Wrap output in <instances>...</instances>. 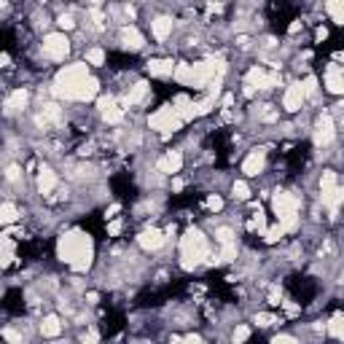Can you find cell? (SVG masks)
Wrapping results in <instances>:
<instances>
[{
	"label": "cell",
	"mask_w": 344,
	"mask_h": 344,
	"mask_svg": "<svg viewBox=\"0 0 344 344\" xmlns=\"http://www.w3.org/2000/svg\"><path fill=\"white\" fill-rule=\"evenodd\" d=\"M57 255L59 261L70 264L75 272H86L92 267V258H95V245H92V237L83 231H67L62 234L59 242H57Z\"/></svg>",
	"instance_id": "obj_1"
},
{
	"label": "cell",
	"mask_w": 344,
	"mask_h": 344,
	"mask_svg": "<svg viewBox=\"0 0 344 344\" xmlns=\"http://www.w3.org/2000/svg\"><path fill=\"white\" fill-rule=\"evenodd\" d=\"M89 75V67H86V62H75V65H65L57 73V78H54V97L59 100H75L78 97V89H81L83 78Z\"/></svg>",
	"instance_id": "obj_2"
},
{
	"label": "cell",
	"mask_w": 344,
	"mask_h": 344,
	"mask_svg": "<svg viewBox=\"0 0 344 344\" xmlns=\"http://www.w3.org/2000/svg\"><path fill=\"white\" fill-rule=\"evenodd\" d=\"M181 258H183V267H186V269H194L197 264H202L205 258H210L205 234L197 231V229L186 231L183 239H181Z\"/></svg>",
	"instance_id": "obj_3"
},
{
	"label": "cell",
	"mask_w": 344,
	"mask_h": 344,
	"mask_svg": "<svg viewBox=\"0 0 344 344\" xmlns=\"http://www.w3.org/2000/svg\"><path fill=\"white\" fill-rule=\"evenodd\" d=\"M272 207H275V215H277V223L288 231H296L299 229V199L288 191H277L275 199H272Z\"/></svg>",
	"instance_id": "obj_4"
},
{
	"label": "cell",
	"mask_w": 344,
	"mask_h": 344,
	"mask_svg": "<svg viewBox=\"0 0 344 344\" xmlns=\"http://www.w3.org/2000/svg\"><path fill=\"white\" fill-rule=\"evenodd\" d=\"M148 127L156 129V132H161V135L167 137V135H172V132H178V129L183 127V119L175 113V105H164V108H159L156 113H151Z\"/></svg>",
	"instance_id": "obj_5"
},
{
	"label": "cell",
	"mask_w": 344,
	"mask_h": 344,
	"mask_svg": "<svg viewBox=\"0 0 344 344\" xmlns=\"http://www.w3.org/2000/svg\"><path fill=\"white\" fill-rule=\"evenodd\" d=\"M43 54L54 62H62L70 54V41L65 33H51L43 38Z\"/></svg>",
	"instance_id": "obj_6"
},
{
	"label": "cell",
	"mask_w": 344,
	"mask_h": 344,
	"mask_svg": "<svg viewBox=\"0 0 344 344\" xmlns=\"http://www.w3.org/2000/svg\"><path fill=\"white\" fill-rule=\"evenodd\" d=\"M304 100H307V95H304L301 83H291L285 89V95H283V108L288 113H296V111H301Z\"/></svg>",
	"instance_id": "obj_7"
},
{
	"label": "cell",
	"mask_w": 344,
	"mask_h": 344,
	"mask_svg": "<svg viewBox=\"0 0 344 344\" xmlns=\"http://www.w3.org/2000/svg\"><path fill=\"white\" fill-rule=\"evenodd\" d=\"M156 169L164 172V175H178V172L183 169V153L181 151H167L159 161H156Z\"/></svg>",
	"instance_id": "obj_8"
},
{
	"label": "cell",
	"mask_w": 344,
	"mask_h": 344,
	"mask_svg": "<svg viewBox=\"0 0 344 344\" xmlns=\"http://www.w3.org/2000/svg\"><path fill=\"white\" fill-rule=\"evenodd\" d=\"M333 135H336V129H333V119H331V116H323V119H320L317 121V132H315V143L317 145H331L333 143Z\"/></svg>",
	"instance_id": "obj_9"
},
{
	"label": "cell",
	"mask_w": 344,
	"mask_h": 344,
	"mask_svg": "<svg viewBox=\"0 0 344 344\" xmlns=\"http://www.w3.org/2000/svg\"><path fill=\"white\" fill-rule=\"evenodd\" d=\"M325 89L331 92V95H341L344 92V81H341V70L336 62H331V65L325 67Z\"/></svg>",
	"instance_id": "obj_10"
},
{
	"label": "cell",
	"mask_w": 344,
	"mask_h": 344,
	"mask_svg": "<svg viewBox=\"0 0 344 344\" xmlns=\"http://www.w3.org/2000/svg\"><path fill=\"white\" fill-rule=\"evenodd\" d=\"M264 164H267V159H264V151H253L245 159V164H242V172H245L247 178H255L264 172Z\"/></svg>",
	"instance_id": "obj_11"
},
{
	"label": "cell",
	"mask_w": 344,
	"mask_h": 344,
	"mask_svg": "<svg viewBox=\"0 0 344 344\" xmlns=\"http://www.w3.org/2000/svg\"><path fill=\"white\" fill-rule=\"evenodd\" d=\"M164 242H167V237H164V231H159V229H145L143 234H140V245H143L145 250H159Z\"/></svg>",
	"instance_id": "obj_12"
},
{
	"label": "cell",
	"mask_w": 344,
	"mask_h": 344,
	"mask_svg": "<svg viewBox=\"0 0 344 344\" xmlns=\"http://www.w3.org/2000/svg\"><path fill=\"white\" fill-rule=\"evenodd\" d=\"M54 189H57V172H54L51 167H43L41 172H38V191H41L43 197H49Z\"/></svg>",
	"instance_id": "obj_13"
},
{
	"label": "cell",
	"mask_w": 344,
	"mask_h": 344,
	"mask_svg": "<svg viewBox=\"0 0 344 344\" xmlns=\"http://www.w3.org/2000/svg\"><path fill=\"white\" fill-rule=\"evenodd\" d=\"M172 70H175V62L172 59H151L148 62V73L156 78H169Z\"/></svg>",
	"instance_id": "obj_14"
},
{
	"label": "cell",
	"mask_w": 344,
	"mask_h": 344,
	"mask_svg": "<svg viewBox=\"0 0 344 344\" xmlns=\"http://www.w3.org/2000/svg\"><path fill=\"white\" fill-rule=\"evenodd\" d=\"M97 92H100V81H97V78H92V75H86L83 83H81V89H78V97H75V100L89 103V100L97 97Z\"/></svg>",
	"instance_id": "obj_15"
},
{
	"label": "cell",
	"mask_w": 344,
	"mask_h": 344,
	"mask_svg": "<svg viewBox=\"0 0 344 344\" xmlns=\"http://www.w3.org/2000/svg\"><path fill=\"white\" fill-rule=\"evenodd\" d=\"M151 33L156 41H167V38L172 35V19L169 17H159L151 22Z\"/></svg>",
	"instance_id": "obj_16"
},
{
	"label": "cell",
	"mask_w": 344,
	"mask_h": 344,
	"mask_svg": "<svg viewBox=\"0 0 344 344\" xmlns=\"http://www.w3.org/2000/svg\"><path fill=\"white\" fill-rule=\"evenodd\" d=\"M121 43L127 46V49H132V51H137V49H143V46H145L143 35H140L135 27H124L121 30Z\"/></svg>",
	"instance_id": "obj_17"
},
{
	"label": "cell",
	"mask_w": 344,
	"mask_h": 344,
	"mask_svg": "<svg viewBox=\"0 0 344 344\" xmlns=\"http://www.w3.org/2000/svg\"><path fill=\"white\" fill-rule=\"evenodd\" d=\"M27 100H30V95H27V89H17L14 95L6 100V113H14V111H25L27 108Z\"/></svg>",
	"instance_id": "obj_18"
},
{
	"label": "cell",
	"mask_w": 344,
	"mask_h": 344,
	"mask_svg": "<svg viewBox=\"0 0 344 344\" xmlns=\"http://www.w3.org/2000/svg\"><path fill=\"white\" fill-rule=\"evenodd\" d=\"M41 333L43 336H59L62 333V323H59V317L57 315H49V317H43V323H41Z\"/></svg>",
	"instance_id": "obj_19"
},
{
	"label": "cell",
	"mask_w": 344,
	"mask_h": 344,
	"mask_svg": "<svg viewBox=\"0 0 344 344\" xmlns=\"http://www.w3.org/2000/svg\"><path fill=\"white\" fill-rule=\"evenodd\" d=\"M19 221V210L11 205V202H6V205H0V226H11Z\"/></svg>",
	"instance_id": "obj_20"
},
{
	"label": "cell",
	"mask_w": 344,
	"mask_h": 344,
	"mask_svg": "<svg viewBox=\"0 0 344 344\" xmlns=\"http://www.w3.org/2000/svg\"><path fill=\"white\" fill-rule=\"evenodd\" d=\"M325 11L331 14L333 25H344V0H328Z\"/></svg>",
	"instance_id": "obj_21"
},
{
	"label": "cell",
	"mask_w": 344,
	"mask_h": 344,
	"mask_svg": "<svg viewBox=\"0 0 344 344\" xmlns=\"http://www.w3.org/2000/svg\"><path fill=\"white\" fill-rule=\"evenodd\" d=\"M148 95V86L143 83V81H140V83H135V86H132V92H129V95H127V100H124V105H137V103H143V97Z\"/></svg>",
	"instance_id": "obj_22"
},
{
	"label": "cell",
	"mask_w": 344,
	"mask_h": 344,
	"mask_svg": "<svg viewBox=\"0 0 344 344\" xmlns=\"http://www.w3.org/2000/svg\"><path fill=\"white\" fill-rule=\"evenodd\" d=\"M336 186H339V181H336V172H333V169H325V172H323V178H320V191H323L320 197L331 194V191L336 189Z\"/></svg>",
	"instance_id": "obj_23"
},
{
	"label": "cell",
	"mask_w": 344,
	"mask_h": 344,
	"mask_svg": "<svg viewBox=\"0 0 344 344\" xmlns=\"http://www.w3.org/2000/svg\"><path fill=\"white\" fill-rule=\"evenodd\" d=\"M14 258V245H11V239L6 237V234H0V267H6Z\"/></svg>",
	"instance_id": "obj_24"
},
{
	"label": "cell",
	"mask_w": 344,
	"mask_h": 344,
	"mask_svg": "<svg viewBox=\"0 0 344 344\" xmlns=\"http://www.w3.org/2000/svg\"><path fill=\"white\" fill-rule=\"evenodd\" d=\"M328 333L333 336V339H344V323H341V315L336 312L331 317V323H328Z\"/></svg>",
	"instance_id": "obj_25"
},
{
	"label": "cell",
	"mask_w": 344,
	"mask_h": 344,
	"mask_svg": "<svg viewBox=\"0 0 344 344\" xmlns=\"http://www.w3.org/2000/svg\"><path fill=\"white\" fill-rule=\"evenodd\" d=\"M285 237V229H283V226H272V229H264V239H267L269 242V245H275V242H280V239H283Z\"/></svg>",
	"instance_id": "obj_26"
},
{
	"label": "cell",
	"mask_w": 344,
	"mask_h": 344,
	"mask_svg": "<svg viewBox=\"0 0 344 344\" xmlns=\"http://www.w3.org/2000/svg\"><path fill=\"white\" fill-rule=\"evenodd\" d=\"M103 116H105V121H108V124H119V121L124 119V111L113 103L111 108H108V111H103Z\"/></svg>",
	"instance_id": "obj_27"
},
{
	"label": "cell",
	"mask_w": 344,
	"mask_h": 344,
	"mask_svg": "<svg viewBox=\"0 0 344 344\" xmlns=\"http://www.w3.org/2000/svg\"><path fill=\"white\" fill-rule=\"evenodd\" d=\"M86 62H89V65H95V67L105 65V51H103V49H89V51H86Z\"/></svg>",
	"instance_id": "obj_28"
},
{
	"label": "cell",
	"mask_w": 344,
	"mask_h": 344,
	"mask_svg": "<svg viewBox=\"0 0 344 344\" xmlns=\"http://www.w3.org/2000/svg\"><path fill=\"white\" fill-rule=\"evenodd\" d=\"M59 105L57 103H46L43 105V121H59Z\"/></svg>",
	"instance_id": "obj_29"
},
{
	"label": "cell",
	"mask_w": 344,
	"mask_h": 344,
	"mask_svg": "<svg viewBox=\"0 0 344 344\" xmlns=\"http://www.w3.org/2000/svg\"><path fill=\"white\" fill-rule=\"evenodd\" d=\"M231 194H234V199H239V202H245L250 197V189H247V183L245 181H237L231 186Z\"/></svg>",
	"instance_id": "obj_30"
},
{
	"label": "cell",
	"mask_w": 344,
	"mask_h": 344,
	"mask_svg": "<svg viewBox=\"0 0 344 344\" xmlns=\"http://www.w3.org/2000/svg\"><path fill=\"white\" fill-rule=\"evenodd\" d=\"M215 239L221 242V245H226V242H234V231L229 229V226H221V229H215Z\"/></svg>",
	"instance_id": "obj_31"
},
{
	"label": "cell",
	"mask_w": 344,
	"mask_h": 344,
	"mask_svg": "<svg viewBox=\"0 0 344 344\" xmlns=\"http://www.w3.org/2000/svg\"><path fill=\"white\" fill-rule=\"evenodd\" d=\"M301 89H304V95H307V97H312L317 92V78L315 75H307V78H304V83H301Z\"/></svg>",
	"instance_id": "obj_32"
},
{
	"label": "cell",
	"mask_w": 344,
	"mask_h": 344,
	"mask_svg": "<svg viewBox=\"0 0 344 344\" xmlns=\"http://www.w3.org/2000/svg\"><path fill=\"white\" fill-rule=\"evenodd\" d=\"M231 339H234V341H245V339H250V328H245V325H239V328H234V333H231Z\"/></svg>",
	"instance_id": "obj_33"
},
{
	"label": "cell",
	"mask_w": 344,
	"mask_h": 344,
	"mask_svg": "<svg viewBox=\"0 0 344 344\" xmlns=\"http://www.w3.org/2000/svg\"><path fill=\"white\" fill-rule=\"evenodd\" d=\"M221 207H223V199L218 197V194H213V197L207 199V210H213V213H218Z\"/></svg>",
	"instance_id": "obj_34"
},
{
	"label": "cell",
	"mask_w": 344,
	"mask_h": 344,
	"mask_svg": "<svg viewBox=\"0 0 344 344\" xmlns=\"http://www.w3.org/2000/svg\"><path fill=\"white\" fill-rule=\"evenodd\" d=\"M255 323L261 325V328H267V325H275L277 317H272V315H255Z\"/></svg>",
	"instance_id": "obj_35"
},
{
	"label": "cell",
	"mask_w": 344,
	"mask_h": 344,
	"mask_svg": "<svg viewBox=\"0 0 344 344\" xmlns=\"http://www.w3.org/2000/svg\"><path fill=\"white\" fill-rule=\"evenodd\" d=\"M121 229H124V223H121V221H113V223H108V234H111V237H119V234H121Z\"/></svg>",
	"instance_id": "obj_36"
},
{
	"label": "cell",
	"mask_w": 344,
	"mask_h": 344,
	"mask_svg": "<svg viewBox=\"0 0 344 344\" xmlns=\"http://www.w3.org/2000/svg\"><path fill=\"white\" fill-rule=\"evenodd\" d=\"M57 22H59V27H62V30H73V27H75L73 17H65V14H62V17H59Z\"/></svg>",
	"instance_id": "obj_37"
},
{
	"label": "cell",
	"mask_w": 344,
	"mask_h": 344,
	"mask_svg": "<svg viewBox=\"0 0 344 344\" xmlns=\"http://www.w3.org/2000/svg\"><path fill=\"white\" fill-rule=\"evenodd\" d=\"M6 178H9V181H14V183H17L19 178H22V169H19V167H9V169H6Z\"/></svg>",
	"instance_id": "obj_38"
},
{
	"label": "cell",
	"mask_w": 344,
	"mask_h": 344,
	"mask_svg": "<svg viewBox=\"0 0 344 344\" xmlns=\"http://www.w3.org/2000/svg\"><path fill=\"white\" fill-rule=\"evenodd\" d=\"M280 304H283V307H285V312H288V315H291V317H296V315H299V307H296V304H291V301H280Z\"/></svg>",
	"instance_id": "obj_39"
},
{
	"label": "cell",
	"mask_w": 344,
	"mask_h": 344,
	"mask_svg": "<svg viewBox=\"0 0 344 344\" xmlns=\"http://www.w3.org/2000/svg\"><path fill=\"white\" fill-rule=\"evenodd\" d=\"M269 304H272V307H277V304H280V288L277 285L269 291Z\"/></svg>",
	"instance_id": "obj_40"
},
{
	"label": "cell",
	"mask_w": 344,
	"mask_h": 344,
	"mask_svg": "<svg viewBox=\"0 0 344 344\" xmlns=\"http://www.w3.org/2000/svg\"><path fill=\"white\" fill-rule=\"evenodd\" d=\"M103 19H105L103 11H100V9H92V22H95L97 27H103Z\"/></svg>",
	"instance_id": "obj_41"
},
{
	"label": "cell",
	"mask_w": 344,
	"mask_h": 344,
	"mask_svg": "<svg viewBox=\"0 0 344 344\" xmlns=\"http://www.w3.org/2000/svg\"><path fill=\"white\" fill-rule=\"evenodd\" d=\"M280 341H296V336H288V333H280V336H275V344H280Z\"/></svg>",
	"instance_id": "obj_42"
},
{
	"label": "cell",
	"mask_w": 344,
	"mask_h": 344,
	"mask_svg": "<svg viewBox=\"0 0 344 344\" xmlns=\"http://www.w3.org/2000/svg\"><path fill=\"white\" fill-rule=\"evenodd\" d=\"M183 181H181V178H175V181H172V191H183Z\"/></svg>",
	"instance_id": "obj_43"
},
{
	"label": "cell",
	"mask_w": 344,
	"mask_h": 344,
	"mask_svg": "<svg viewBox=\"0 0 344 344\" xmlns=\"http://www.w3.org/2000/svg\"><path fill=\"white\" fill-rule=\"evenodd\" d=\"M11 65V57L9 54H0V67H9Z\"/></svg>",
	"instance_id": "obj_44"
},
{
	"label": "cell",
	"mask_w": 344,
	"mask_h": 344,
	"mask_svg": "<svg viewBox=\"0 0 344 344\" xmlns=\"http://www.w3.org/2000/svg\"><path fill=\"white\" fill-rule=\"evenodd\" d=\"M234 105V95H223V108H231Z\"/></svg>",
	"instance_id": "obj_45"
},
{
	"label": "cell",
	"mask_w": 344,
	"mask_h": 344,
	"mask_svg": "<svg viewBox=\"0 0 344 344\" xmlns=\"http://www.w3.org/2000/svg\"><path fill=\"white\" fill-rule=\"evenodd\" d=\"M325 38H328V30L320 27V30H317V41H325Z\"/></svg>",
	"instance_id": "obj_46"
},
{
	"label": "cell",
	"mask_w": 344,
	"mask_h": 344,
	"mask_svg": "<svg viewBox=\"0 0 344 344\" xmlns=\"http://www.w3.org/2000/svg\"><path fill=\"white\" fill-rule=\"evenodd\" d=\"M83 339H89V341H97V339H100V336H97L95 331H89V333H86V336H83Z\"/></svg>",
	"instance_id": "obj_47"
},
{
	"label": "cell",
	"mask_w": 344,
	"mask_h": 344,
	"mask_svg": "<svg viewBox=\"0 0 344 344\" xmlns=\"http://www.w3.org/2000/svg\"><path fill=\"white\" fill-rule=\"evenodd\" d=\"M299 30H301V22H293V25H291V35L299 33Z\"/></svg>",
	"instance_id": "obj_48"
},
{
	"label": "cell",
	"mask_w": 344,
	"mask_h": 344,
	"mask_svg": "<svg viewBox=\"0 0 344 344\" xmlns=\"http://www.w3.org/2000/svg\"><path fill=\"white\" fill-rule=\"evenodd\" d=\"M86 299H89V304H97V301H100V296H97V293H89Z\"/></svg>",
	"instance_id": "obj_49"
},
{
	"label": "cell",
	"mask_w": 344,
	"mask_h": 344,
	"mask_svg": "<svg viewBox=\"0 0 344 344\" xmlns=\"http://www.w3.org/2000/svg\"><path fill=\"white\" fill-rule=\"evenodd\" d=\"M83 3H89V6H100V0H83Z\"/></svg>",
	"instance_id": "obj_50"
}]
</instances>
